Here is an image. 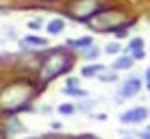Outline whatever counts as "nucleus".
<instances>
[{"mask_svg": "<svg viewBox=\"0 0 150 139\" xmlns=\"http://www.w3.org/2000/svg\"><path fill=\"white\" fill-rule=\"evenodd\" d=\"M124 24V18L120 11H102L100 15H94V20L87 22L89 28H96V30H117Z\"/></svg>", "mask_w": 150, "mask_h": 139, "instance_id": "3", "label": "nucleus"}, {"mask_svg": "<svg viewBox=\"0 0 150 139\" xmlns=\"http://www.w3.org/2000/svg\"><path fill=\"white\" fill-rule=\"evenodd\" d=\"M133 63H135L133 56H117V59L113 61V70H128Z\"/></svg>", "mask_w": 150, "mask_h": 139, "instance_id": "9", "label": "nucleus"}, {"mask_svg": "<svg viewBox=\"0 0 150 139\" xmlns=\"http://www.w3.org/2000/svg\"><path fill=\"white\" fill-rule=\"evenodd\" d=\"M94 104H96V102H91V100H83V102H76V111H81V113H89L91 109H94Z\"/></svg>", "mask_w": 150, "mask_h": 139, "instance_id": "13", "label": "nucleus"}, {"mask_svg": "<svg viewBox=\"0 0 150 139\" xmlns=\"http://www.w3.org/2000/svg\"><path fill=\"white\" fill-rule=\"evenodd\" d=\"M128 56H133L135 61H142L144 56H146V52H144V50H133V52H128Z\"/></svg>", "mask_w": 150, "mask_h": 139, "instance_id": "19", "label": "nucleus"}, {"mask_svg": "<svg viewBox=\"0 0 150 139\" xmlns=\"http://www.w3.org/2000/svg\"><path fill=\"white\" fill-rule=\"evenodd\" d=\"M72 68V59L65 52H61V50H54V52L46 54L44 61H41V68H39V76L44 83H48V80L57 78L59 74H63V72H68Z\"/></svg>", "mask_w": 150, "mask_h": 139, "instance_id": "2", "label": "nucleus"}, {"mask_svg": "<svg viewBox=\"0 0 150 139\" xmlns=\"http://www.w3.org/2000/svg\"><path fill=\"white\" fill-rule=\"evenodd\" d=\"M133 50H144V42L139 37H133L128 42V52H133Z\"/></svg>", "mask_w": 150, "mask_h": 139, "instance_id": "14", "label": "nucleus"}, {"mask_svg": "<svg viewBox=\"0 0 150 139\" xmlns=\"http://www.w3.org/2000/svg\"><path fill=\"white\" fill-rule=\"evenodd\" d=\"M79 85V78H76V76H70L68 78V87H76Z\"/></svg>", "mask_w": 150, "mask_h": 139, "instance_id": "22", "label": "nucleus"}, {"mask_svg": "<svg viewBox=\"0 0 150 139\" xmlns=\"http://www.w3.org/2000/svg\"><path fill=\"white\" fill-rule=\"evenodd\" d=\"M137 137H142V139H150V131H139V133H135Z\"/></svg>", "mask_w": 150, "mask_h": 139, "instance_id": "23", "label": "nucleus"}, {"mask_svg": "<svg viewBox=\"0 0 150 139\" xmlns=\"http://www.w3.org/2000/svg\"><path fill=\"white\" fill-rule=\"evenodd\" d=\"M128 139H133V137H128Z\"/></svg>", "mask_w": 150, "mask_h": 139, "instance_id": "26", "label": "nucleus"}, {"mask_svg": "<svg viewBox=\"0 0 150 139\" xmlns=\"http://www.w3.org/2000/svg\"><path fill=\"white\" fill-rule=\"evenodd\" d=\"M35 96V89L33 85L28 83H13L9 85L7 89L0 91V111H7V113H13V111H20L30 102V98Z\"/></svg>", "mask_w": 150, "mask_h": 139, "instance_id": "1", "label": "nucleus"}, {"mask_svg": "<svg viewBox=\"0 0 150 139\" xmlns=\"http://www.w3.org/2000/svg\"><path fill=\"white\" fill-rule=\"evenodd\" d=\"M150 115V111L146 109V107H135V109H128V111H124L122 115H120V122L122 124H139V122H144L146 117Z\"/></svg>", "mask_w": 150, "mask_h": 139, "instance_id": "5", "label": "nucleus"}, {"mask_svg": "<svg viewBox=\"0 0 150 139\" xmlns=\"http://www.w3.org/2000/svg\"><path fill=\"white\" fill-rule=\"evenodd\" d=\"M98 9H100V2H98V0H76V2L70 4L68 11H70V15L76 20V22L81 20V22L87 24L96 15Z\"/></svg>", "mask_w": 150, "mask_h": 139, "instance_id": "4", "label": "nucleus"}, {"mask_svg": "<svg viewBox=\"0 0 150 139\" xmlns=\"http://www.w3.org/2000/svg\"><path fill=\"white\" fill-rule=\"evenodd\" d=\"M146 87H148V91H150V68L146 70Z\"/></svg>", "mask_w": 150, "mask_h": 139, "instance_id": "24", "label": "nucleus"}, {"mask_svg": "<svg viewBox=\"0 0 150 139\" xmlns=\"http://www.w3.org/2000/svg\"><path fill=\"white\" fill-rule=\"evenodd\" d=\"M148 131H150V124H148Z\"/></svg>", "mask_w": 150, "mask_h": 139, "instance_id": "25", "label": "nucleus"}, {"mask_svg": "<svg viewBox=\"0 0 150 139\" xmlns=\"http://www.w3.org/2000/svg\"><path fill=\"white\" fill-rule=\"evenodd\" d=\"M139 91H142V80L137 78V76H131L128 80H124V85L120 87V94L122 98H135Z\"/></svg>", "mask_w": 150, "mask_h": 139, "instance_id": "6", "label": "nucleus"}, {"mask_svg": "<svg viewBox=\"0 0 150 139\" xmlns=\"http://www.w3.org/2000/svg\"><path fill=\"white\" fill-rule=\"evenodd\" d=\"M63 28H65V22L61 18H54V20H50L48 24H46V30H48L50 35H59V33H63Z\"/></svg>", "mask_w": 150, "mask_h": 139, "instance_id": "8", "label": "nucleus"}, {"mask_svg": "<svg viewBox=\"0 0 150 139\" xmlns=\"http://www.w3.org/2000/svg\"><path fill=\"white\" fill-rule=\"evenodd\" d=\"M105 52H107V54H117V52H120V44H117V42L107 44V46H105Z\"/></svg>", "mask_w": 150, "mask_h": 139, "instance_id": "17", "label": "nucleus"}, {"mask_svg": "<svg viewBox=\"0 0 150 139\" xmlns=\"http://www.w3.org/2000/svg\"><path fill=\"white\" fill-rule=\"evenodd\" d=\"M98 54H100V50H98V46H91V48H87V52H85V59H98Z\"/></svg>", "mask_w": 150, "mask_h": 139, "instance_id": "18", "label": "nucleus"}, {"mask_svg": "<svg viewBox=\"0 0 150 139\" xmlns=\"http://www.w3.org/2000/svg\"><path fill=\"white\" fill-rule=\"evenodd\" d=\"M113 33H115L117 39H124V37H126V28H117V30H113Z\"/></svg>", "mask_w": 150, "mask_h": 139, "instance_id": "21", "label": "nucleus"}, {"mask_svg": "<svg viewBox=\"0 0 150 139\" xmlns=\"http://www.w3.org/2000/svg\"><path fill=\"white\" fill-rule=\"evenodd\" d=\"M7 131H9V135H13V133H22L24 131V126L22 124H18V120H11L7 124Z\"/></svg>", "mask_w": 150, "mask_h": 139, "instance_id": "16", "label": "nucleus"}, {"mask_svg": "<svg viewBox=\"0 0 150 139\" xmlns=\"http://www.w3.org/2000/svg\"><path fill=\"white\" fill-rule=\"evenodd\" d=\"M72 48H91L94 46V39L91 37H83V39H70L68 42Z\"/></svg>", "mask_w": 150, "mask_h": 139, "instance_id": "11", "label": "nucleus"}, {"mask_svg": "<svg viewBox=\"0 0 150 139\" xmlns=\"http://www.w3.org/2000/svg\"><path fill=\"white\" fill-rule=\"evenodd\" d=\"M98 78H100V80H107V83H109V80H115L117 76H115V72H113V74H100Z\"/></svg>", "mask_w": 150, "mask_h": 139, "instance_id": "20", "label": "nucleus"}, {"mask_svg": "<svg viewBox=\"0 0 150 139\" xmlns=\"http://www.w3.org/2000/svg\"><path fill=\"white\" fill-rule=\"evenodd\" d=\"M48 42H46L44 37H33V35H28L26 39H22V42H20V46H22V48H26V46H46Z\"/></svg>", "mask_w": 150, "mask_h": 139, "instance_id": "10", "label": "nucleus"}, {"mask_svg": "<svg viewBox=\"0 0 150 139\" xmlns=\"http://www.w3.org/2000/svg\"><path fill=\"white\" fill-rule=\"evenodd\" d=\"M57 111H59L61 115H72V113L76 111V104H59V107H57Z\"/></svg>", "mask_w": 150, "mask_h": 139, "instance_id": "15", "label": "nucleus"}, {"mask_svg": "<svg viewBox=\"0 0 150 139\" xmlns=\"http://www.w3.org/2000/svg\"><path fill=\"white\" fill-rule=\"evenodd\" d=\"M63 94L65 96H74V98H85V89H76V87H63Z\"/></svg>", "mask_w": 150, "mask_h": 139, "instance_id": "12", "label": "nucleus"}, {"mask_svg": "<svg viewBox=\"0 0 150 139\" xmlns=\"http://www.w3.org/2000/svg\"><path fill=\"white\" fill-rule=\"evenodd\" d=\"M102 70H107L102 63H96V65H85V68L81 70V76L83 78H94V76H100Z\"/></svg>", "mask_w": 150, "mask_h": 139, "instance_id": "7", "label": "nucleus"}]
</instances>
